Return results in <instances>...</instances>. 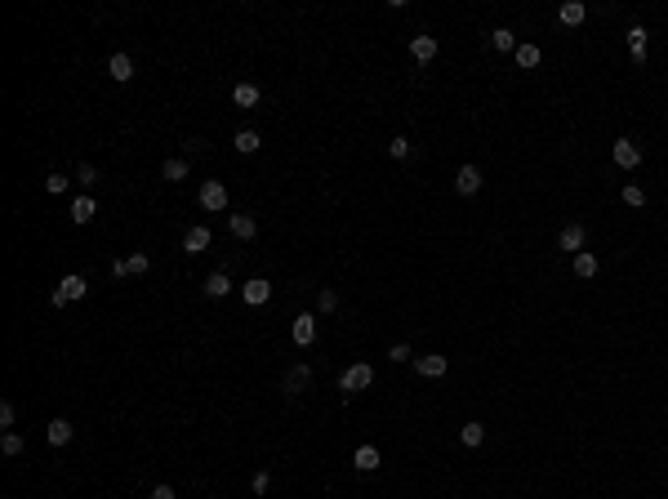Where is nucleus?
<instances>
[{
	"label": "nucleus",
	"mask_w": 668,
	"mask_h": 499,
	"mask_svg": "<svg viewBox=\"0 0 668 499\" xmlns=\"http://www.w3.org/2000/svg\"><path fill=\"white\" fill-rule=\"evenodd\" d=\"M374 384V366L370 361H352V366L339 374V393L352 397V393H366V388Z\"/></svg>",
	"instance_id": "1"
},
{
	"label": "nucleus",
	"mask_w": 668,
	"mask_h": 499,
	"mask_svg": "<svg viewBox=\"0 0 668 499\" xmlns=\"http://www.w3.org/2000/svg\"><path fill=\"white\" fill-rule=\"evenodd\" d=\"M85 295H90V281H85L80 272H67L63 281L54 286V295H50V303H54V308H63V303H76V299H85Z\"/></svg>",
	"instance_id": "2"
},
{
	"label": "nucleus",
	"mask_w": 668,
	"mask_h": 499,
	"mask_svg": "<svg viewBox=\"0 0 668 499\" xmlns=\"http://www.w3.org/2000/svg\"><path fill=\"white\" fill-rule=\"evenodd\" d=\"M201 210H210V214L227 210V188L218 183V178H205L201 183Z\"/></svg>",
	"instance_id": "3"
},
{
	"label": "nucleus",
	"mask_w": 668,
	"mask_h": 499,
	"mask_svg": "<svg viewBox=\"0 0 668 499\" xmlns=\"http://www.w3.org/2000/svg\"><path fill=\"white\" fill-rule=\"evenodd\" d=\"M290 335H294L299 348H312V344H317V316H312V312H299L294 325H290Z\"/></svg>",
	"instance_id": "4"
},
{
	"label": "nucleus",
	"mask_w": 668,
	"mask_h": 499,
	"mask_svg": "<svg viewBox=\"0 0 668 499\" xmlns=\"http://www.w3.org/2000/svg\"><path fill=\"white\" fill-rule=\"evenodd\" d=\"M611 156H615V165H619V169H637V165H641V148H637L633 139H615Z\"/></svg>",
	"instance_id": "5"
},
{
	"label": "nucleus",
	"mask_w": 668,
	"mask_h": 499,
	"mask_svg": "<svg viewBox=\"0 0 668 499\" xmlns=\"http://www.w3.org/2000/svg\"><path fill=\"white\" fill-rule=\"evenodd\" d=\"M241 299L250 303V308H263L267 299H272V281H263V276H254V281L241 286Z\"/></svg>",
	"instance_id": "6"
},
{
	"label": "nucleus",
	"mask_w": 668,
	"mask_h": 499,
	"mask_svg": "<svg viewBox=\"0 0 668 499\" xmlns=\"http://www.w3.org/2000/svg\"><path fill=\"white\" fill-rule=\"evenodd\" d=\"M308 384H312V366H303V361H299V366H290V370H285V379H281V393H290V397H294V393H303Z\"/></svg>",
	"instance_id": "7"
},
{
	"label": "nucleus",
	"mask_w": 668,
	"mask_h": 499,
	"mask_svg": "<svg viewBox=\"0 0 668 499\" xmlns=\"http://www.w3.org/2000/svg\"><path fill=\"white\" fill-rule=\"evenodd\" d=\"M415 370L423 374V379H441V374L450 370V361H446L441 352H428V357H415Z\"/></svg>",
	"instance_id": "8"
},
{
	"label": "nucleus",
	"mask_w": 668,
	"mask_h": 499,
	"mask_svg": "<svg viewBox=\"0 0 668 499\" xmlns=\"http://www.w3.org/2000/svg\"><path fill=\"white\" fill-rule=\"evenodd\" d=\"M455 192H459V197H472V192H481V169H477V165H459Z\"/></svg>",
	"instance_id": "9"
},
{
	"label": "nucleus",
	"mask_w": 668,
	"mask_h": 499,
	"mask_svg": "<svg viewBox=\"0 0 668 499\" xmlns=\"http://www.w3.org/2000/svg\"><path fill=\"white\" fill-rule=\"evenodd\" d=\"M584 241H588L584 223H566L562 232H557V246H562V250H570V254H579V250H584Z\"/></svg>",
	"instance_id": "10"
},
{
	"label": "nucleus",
	"mask_w": 668,
	"mask_h": 499,
	"mask_svg": "<svg viewBox=\"0 0 668 499\" xmlns=\"http://www.w3.org/2000/svg\"><path fill=\"white\" fill-rule=\"evenodd\" d=\"M148 267H152L148 254H129V259H116L112 263V276H143Z\"/></svg>",
	"instance_id": "11"
},
{
	"label": "nucleus",
	"mask_w": 668,
	"mask_h": 499,
	"mask_svg": "<svg viewBox=\"0 0 668 499\" xmlns=\"http://www.w3.org/2000/svg\"><path fill=\"white\" fill-rule=\"evenodd\" d=\"M227 232H232L236 241H254L259 237V223H254L250 214H227Z\"/></svg>",
	"instance_id": "12"
},
{
	"label": "nucleus",
	"mask_w": 668,
	"mask_h": 499,
	"mask_svg": "<svg viewBox=\"0 0 668 499\" xmlns=\"http://www.w3.org/2000/svg\"><path fill=\"white\" fill-rule=\"evenodd\" d=\"M379 464H383L379 446H357V455H352V468H357V472H374Z\"/></svg>",
	"instance_id": "13"
},
{
	"label": "nucleus",
	"mask_w": 668,
	"mask_h": 499,
	"mask_svg": "<svg viewBox=\"0 0 668 499\" xmlns=\"http://www.w3.org/2000/svg\"><path fill=\"white\" fill-rule=\"evenodd\" d=\"M107 76L120 80V85L134 80V58H129V54H112V58H107Z\"/></svg>",
	"instance_id": "14"
},
{
	"label": "nucleus",
	"mask_w": 668,
	"mask_h": 499,
	"mask_svg": "<svg viewBox=\"0 0 668 499\" xmlns=\"http://www.w3.org/2000/svg\"><path fill=\"white\" fill-rule=\"evenodd\" d=\"M210 241H214V237H210V227H205V223H197V227H187V237H183V250H187V254H201V250H210Z\"/></svg>",
	"instance_id": "15"
},
{
	"label": "nucleus",
	"mask_w": 668,
	"mask_h": 499,
	"mask_svg": "<svg viewBox=\"0 0 668 499\" xmlns=\"http://www.w3.org/2000/svg\"><path fill=\"white\" fill-rule=\"evenodd\" d=\"M94 214H99V201H94L90 192H85V197H76V201H71V223H80V227H85V223H90Z\"/></svg>",
	"instance_id": "16"
},
{
	"label": "nucleus",
	"mask_w": 668,
	"mask_h": 499,
	"mask_svg": "<svg viewBox=\"0 0 668 499\" xmlns=\"http://www.w3.org/2000/svg\"><path fill=\"white\" fill-rule=\"evenodd\" d=\"M436 50H441V45H436V36H415V41H410V54H415V63H432Z\"/></svg>",
	"instance_id": "17"
},
{
	"label": "nucleus",
	"mask_w": 668,
	"mask_h": 499,
	"mask_svg": "<svg viewBox=\"0 0 668 499\" xmlns=\"http://www.w3.org/2000/svg\"><path fill=\"white\" fill-rule=\"evenodd\" d=\"M71 433H76V428H71L67 419H50V428H45V442H50V446H67Z\"/></svg>",
	"instance_id": "18"
},
{
	"label": "nucleus",
	"mask_w": 668,
	"mask_h": 499,
	"mask_svg": "<svg viewBox=\"0 0 668 499\" xmlns=\"http://www.w3.org/2000/svg\"><path fill=\"white\" fill-rule=\"evenodd\" d=\"M205 295H210V299L232 295V276H227V272H210V276H205Z\"/></svg>",
	"instance_id": "19"
},
{
	"label": "nucleus",
	"mask_w": 668,
	"mask_h": 499,
	"mask_svg": "<svg viewBox=\"0 0 668 499\" xmlns=\"http://www.w3.org/2000/svg\"><path fill=\"white\" fill-rule=\"evenodd\" d=\"M557 18H562V27H579V22L588 18V9L579 5V0H566V5L557 9Z\"/></svg>",
	"instance_id": "20"
},
{
	"label": "nucleus",
	"mask_w": 668,
	"mask_h": 499,
	"mask_svg": "<svg viewBox=\"0 0 668 499\" xmlns=\"http://www.w3.org/2000/svg\"><path fill=\"white\" fill-rule=\"evenodd\" d=\"M575 276H579V281H592V276H597V254H592V250H579L575 254Z\"/></svg>",
	"instance_id": "21"
},
{
	"label": "nucleus",
	"mask_w": 668,
	"mask_h": 499,
	"mask_svg": "<svg viewBox=\"0 0 668 499\" xmlns=\"http://www.w3.org/2000/svg\"><path fill=\"white\" fill-rule=\"evenodd\" d=\"M232 143H236V152H241V156H254V152L263 148L259 129H236V139H232Z\"/></svg>",
	"instance_id": "22"
},
{
	"label": "nucleus",
	"mask_w": 668,
	"mask_h": 499,
	"mask_svg": "<svg viewBox=\"0 0 668 499\" xmlns=\"http://www.w3.org/2000/svg\"><path fill=\"white\" fill-rule=\"evenodd\" d=\"M232 103H236V107H259V85L241 80L236 90H232Z\"/></svg>",
	"instance_id": "23"
},
{
	"label": "nucleus",
	"mask_w": 668,
	"mask_h": 499,
	"mask_svg": "<svg viewBox=\"0 0 668 499\" xmlns=\"http://www.w3.org/2000/svg\"><path fill=\"white\" fill-rule=\"evenodd\" d=\"M490 45L499 54H517V31H508V27H495L490 31Z\"/></svg>",
	"instance_id": "24"
},
{
	"label": "nucleus",
	"mask_w": 668,
	"mask_h": 499,
	"mask_svg": "<svg viewBox=\"0 0 668 499\" xmlns=\"http://www.w3.org/2000/svg\"><path fill=\"white\" fill-rule=\"evenodd\" d=\"M161 174L169 178V183H183L187 178V156H169V161L161 165Z\"/></svg>",
	"instance_id": "25"
},
{
	"label": "nucleus",
	"mask_w": 668,
	"mask_h": 499,
	"mask_svg": "<svg viewBox=\"0 0 668 499\" xmlns=\"http://www.w3.org/2000/svg\"><path fill=\"white\" fill-rule=\"evenodd\" d=\"M628 54H633V63L646 58V27H628Z\"/></svg>",
	"instance_id": "26"
},
{
	"label": "nucleus",
	"mask_w": 668,
	"mask_h": 499,
	"mask_svg": "<svg viewBox=\"0 0 668 499\" xmlns=\"http://www.w3.org/2000/svg\"><path fill=\"white\" fill-rule=\"evenodd\" d=\"M459 442L477 450V446L485 442V423H477V419H472V423H464V428H459Z\"/></svg>",
	"instance_id": "27"
},
{
	"label": "nucleus",
	"mask_w": 668,
	"mask_h": 499,
	"mask_svg": "<svg viewBox=\"0 0 668 499\" xmlns=\"http://www.w3.org/2000/svg\"><path fill=\"white\" fill-rule=\"evenodd\" d=\"M513 58H517V67H526V71H530V67H539V58H543V54H539V45H517V54H513Z\"/></svg>",
	"instance_id": "28"
},
{
	"label": "nucleus",
	"mask_w": 668,
	"mask_h": 499,
	"mask_svg": "<svg viewBox=\"0 0 668 499\" xmlns=\"http://www.w3.org/2000/svg\"><path fill=\"white\" fill-rule=\"evenodd\" d=\"M0 450H5V455L14 459V455H22V450H27V442H22L18 433H5V437H0Z\"/></svg>",
	"instance_id": "29"
},
{
	"label": "nucleus",
	"mask_w": 668,
	"mask_h": 499,
	"mask_svg": "<svg viewBox=\"0 0 668 499\" xmlns=\"http://www.w3.org/2000/svg\"><path fill=\"white\" fill-rule=\"evenodd\" d=\"M619 197H624V205H628V210H641V205H646V192H641L637 183H628L624 192H619Z\"/></svg>",
	"instance_id": "30"
},
{
	"label": "nucleus",
	"mask_w": 668,
	"mask_h": 499,
	"mask_svg": "<svg viewBox=\"0 0 668 499\" xmlns=\"http://www.w3.org/2000/svg\"><path fill=\"white\" fill-rule=\"evenodd\" d=\"M388 156H392V161H406V156H410V139H401V134H397V139L388 143Z\"/></svg>",
	"instance_id": "31"
},
{
	"label": "nucleus",
	"mask_w": 668,
	"mask_h": 499,
	"mask_svg": "<svg viewBox=\"0 0 668 499\" xmlns=\"http://www.w3.org/2000/svg\"><path fill=\"white\" fill-rule=\"evenodd\" d=\"M76 183H80V188H94V183H99V169H94V165H80V169H76Z\"/></svg>",
	"instance_id": "32"
},
{
	"label": "nucleus",
	"mask_w": 668,
	"mask_h": 499,
	"mask_svg": "<svg viewBox=\"0 0 668 499\" xmlns=\"http://www.w3.org/2000/svg\"><path fill=\"white\" fill-rule=\"evenodd\" d=\"M267 486H272V472H267V468H263V472H254L250 491H254V495H267Z\"/></svg>",
	"instance_id": "33"
},
{
	"label": "nucleus",
	"mask_w": 668,
	"mask_h": 499,
	"mask_svg": "<svg viewBox=\"0 0 668 499\" xmlns=\"http://www.w3.org/2000/svg\"><path fill=\"white\" fill-rule=\"evenodd\" d=\"M14 423H18V410L9 401H0V428H14Z\"/></svg>",
	"instance_id": "34"
},
{
	"label": "nucleus",
	"mask_w": 668,
	"mask_h": 499,
	"mask_svg": "<svg viewBox=\"0 0 668 499\" xmlns=\"http://www.w3.org/2000/svg\"><path fill=\"white\" fill-rule=\"evenodd\" d=\"M410 357H415L410 344H392V348H388V361H410Z\"/></svg>",
	"instance_id": "35"
},
{
	"label": "nucleus",
	"mask_w": 668,
	"mask_h": 499,
	"mask_svg": "<svg viewBox=\"0 0 668 499\" xmlns=\"http://www.w3.org/2000/svg\"><path fill=\"white\" fill-rule=\"evenodd\" d=\"M45 192H50V197H58V192H67V178H63V174H50V178H45Z\"/></svg>",
	"instance_id": "36"
},
{
	"label": "nucleus",
	"mask_w": 668,
	"mask_h": 499,
	"mask_svg": "<svg viewBox=\"0 0 668 499\" xmlns=\"http://www.w3.org/2000/svg\"><path fill=\"white\" fill-rule=\"evenodd\" d=\"M317 303H321V312H339V295H334V290H321Z\"/></svg>",
	"instance_id": "37"
},
{
	"label": "nucleus",
	"mask_w": 668,
	"mask_h": 499,
	"mask_svg": "<svg viewBox=\"0 0 668 499\" xmlns=\"http://www.w3.org/2000/svg\"><path fill=\"white\" fill-rule=\"evenodd\" d=\"M197 152H205V139H187L183 143V156H197Z\"/></svg>",
	"instance_id": "38"
},
{
	"label": "nucleus",
	"mask_w": 668,
	"mask_h": 499,
	"mask_svg": "<svg viewBox=\"0 0 668 499\" xmlns=\"http://www.w3.org/2000/svg\"><path fill=\"white\" fill-rule=\"evenodd\" d=\"M152 499H178V495L169 491V486H156V491H152Z\"/></svg>",
	"instance_id": "39"
}]
</instances>
